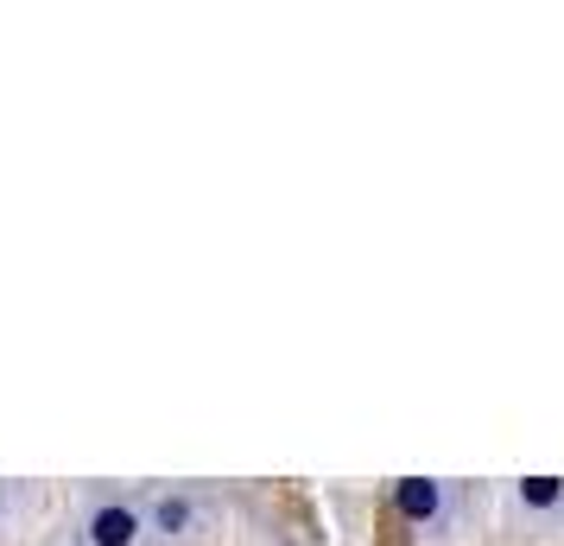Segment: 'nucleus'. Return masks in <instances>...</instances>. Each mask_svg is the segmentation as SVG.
<instances>
[{"mask_svg":"<svg viewBox=\"0 0 564 546\" xmlns=\"http://www.w3.org/2000/svg\"><path fill=\"white\" fill-rule=\"evenodd\" d=\"M140 534H147V515L121 495H96L83 508V546H140Z\"/></svg>","mask_w":564,"mask_h":546,"instance_id":"obj_1","label":"nucleus"},{"mask_svg":"<svg viewBox=\"0 0 564 546\" xmlns=\"http://www.w3.org/2000/svg\"><path fill=\"white\" fill-rule=\"evenodd\" d=\"M393 508L412 527H444L451 521V483H437V477H400L393 483Z\"/></svg>","mask_w":564,"mask_h":546,"instance_id":"obj_2","label":"nucleus"},{"mask_svg":"<svg viewBox=\"0 0 564 546\" xmlns=\"http://www.w3.org/2000/svg\"><path fill=\"white\" fill-rule=\"evenodd\" d=\"M513 508L533 515V521L558 515L564 508V477H520V483H513Z\"/></svg>","mask_w":564,"mask_h":546,"instance_id":"obj_3","label":"nucleus"},{"mask_svg":"<svg viewBox=\"0 0 564 546\" xmlns=\"http://www.w3.org/2000/svg\"><path fill=\"white\" fill-rule=\"evenodd\" d=\"M197 527V502L184 490H165V495H153V534L159 540H184Z\"/></svg>","mask_w":564,"mask_h":546,"instance_id":"obj_4","label":"nucleus"}]
</instances>
